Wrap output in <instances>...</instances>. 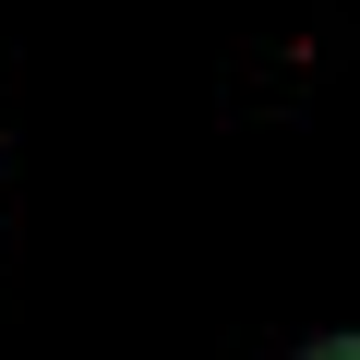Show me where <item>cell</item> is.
Here are the masks:
<instances>
[{"mask_svg": "<svg viewBox=\"0 0 360 360\" xmlns=\"http://www.w3.org/2000/svg\"><path fill=\"white\" fill-rule=\"evenodd\" d=\"M300 360H360V336H312V348H300Z\"/></svg>", "mask_w": 360, "mask_h": 360, "instance_id": "1", "label": "cell"}]
</instances>
